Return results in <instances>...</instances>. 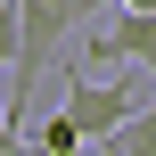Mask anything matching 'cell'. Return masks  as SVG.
Instances as JSON below:
<instances>
[{"label": "cell", "instance_id": "cell-1", "mask_svg": "<svg viewBox=\"0 0 156 156\" xmlns=\"http://www.w3.org/2000/svg\"><path fill=\"white\" fill-rule=\"evenodd\" d=\"M107 0H16V58H8V123L25 132V115H33V90H41V74L58 66V49L99 16Z\"/></svg>", "mask_w": 156, "mask_h": 156}, {"label": "cell", "instance_id": "cell-2", "mask_svg": "<svg viewBox=\"0 0 156 156\" xmlns=\"http://www.w3.org/2000/svg\"><path fill=\"white\" fill-rule=\"evenodd\" d=\"M140 107H148V58L140 66H107V74H82L74 90H66V115H74V132H82V148L90 140H115L123 123H140Z\"/></svg>", "mask_w": 156, "mask_h": 156}, {"label": "cell", "instance_id": "cell-3", "mask_svg": "<svg viewBox=\"0 0 156 156\" xmlns=\"http://www.w3.org/2000/svg\"><path fill=\"white\" fill-rule=\"evenodd\" d=\"M107 16V8H99ZM156 58V8H115L107 25H99V41H90V66L107 74V66H140Z\"/></svg>", "mask_w": 156, "mask_h": 156}, {"label": "cell", "instance_id": "cell-4", "mask_svg": "<svg viewBox=\"0 0 156 156\" xmlns=\"http://www.w3.org/2000/svg\"><path fill=\"white\" fill-rule=\"evenodd\" d=\"M25 140H41L49 156H66V148H82V132H74V115H66V107H49V115H25Z\"/></svg>", "mask_w": 156, "mask_h": 156}, {"label": "cell", "instance_id": "cell-5", "mask_svg": "<svg viewBox=\"0 0 156 156\" xmlns=\"http://www.w3.org/2000/svg\"><path fill=\"white\" fill-rule=\"evenodd\" d=\"M8 58H16V0H0V74H8Z\"/></svg>", "mask_w": 156, "mask_h": 156}, {"label": "cell", "instance_id": "cell-6", "mask_svg": "<svg viewBox=\"0 0 156 156\" xmlns=\"http://www.w3.org/2000/svg\"><path fill=\"white\" fill-rule=\"evenodd\" d=\"M8 148H25V132H16L8 115H0V156H8Z\"/></svg>", "mask_w": 156, "mask_h": 156}, {"label": "cell", "instance_id": "cell-7", "mask_svg": "<svg viewBox=\"0 0 156 156\" xmlns=\"http://www.w3.org/2000/svg\"><path fill=\"white\" fill-rule=\"evenodd\" d=\"M115 8H156V0H115Z\"/></svg>", "mask_w": 156, "mask_h": 156}]
</instances>
